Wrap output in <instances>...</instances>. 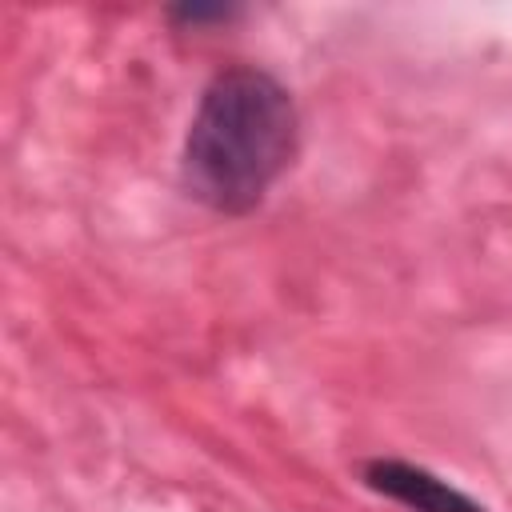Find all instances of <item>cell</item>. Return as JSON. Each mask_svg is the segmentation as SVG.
<instances>
[{
  "label": "cell",
  "instance_id": "cell-1",
  "mask_svg": "<svg viewBox=\"0 0 512 512\" xmlns=\"http://www.w3.org/2000/svg\"><path fill=\"white\" fill-rule=\"evenodd\" d=\"M296 136V104L268 72H220L188 128L184 184L216 212H248L292 164Z\"/></svg>",
  "mask_w": 512,
  "mask_h": 512
},
{
  "label": "cell",
  "instance_id": "cell-2",
  "mask_svg": "<svg viewBox=\"0 0 512 512\" xmlns=\"http://www.w3.org/2000/svg\"><path fill=\"white\" fill-rule=\"evenodd\" d=\"M368 484L416 512H484L476 500H468L464 492H456L452 484H444L440 476L412 468L404 460H376L368 464Z\"/></svg>",
  "mask_w": 512,
  "mask_h": 512
}]
</instances>
